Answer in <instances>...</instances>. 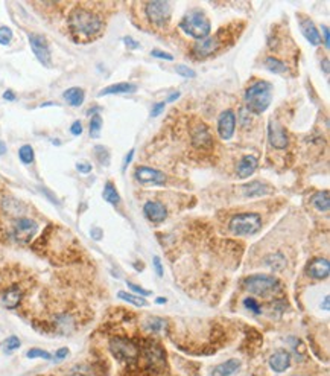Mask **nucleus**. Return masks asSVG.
<instances>
[{
  "label": "nucleus",
  "instance_id": "13d9d810",
  "mask_svg": "<svg viewBox=\"0 0 330 376\" xmlns=\"http://www.w3.org/2000/svg\"><path fill=\"white\" fill-rule=\"evenodd\" d=\"M92 235H93V238H96V239H98V238H100V232L98 233V232H94V230H93V232H92Z\"/></svg>",
  "mask_w": 330,
  "mask_h": 376
},
{
  "label": "nucleus",
  "instance_id": "1a4fd4ad",
  "mask_svg": "<svg viewBox=\"0 0 330 376\" xmlns=\"http://www.w3.org/2000/svg\"><path fill=\"white\" fill-rule=\"evenodd\" d=\"M38 232V224L30 218H18L12 229V238L18 244H28Z\"/></svg>",
  "mask_w": 330,
  "mask_h": 376
},
{
  "label": "nucleus",
  "instance_id": "79ce46f5",
  "mask_svg": "<svg viewBox=\"0 0 330 376\" xmlns=\"http://www.w3.org/2000/svg\"><path fill=\"white\" fill-rule=\"evenodd\" d=\"M321 32H322L321 40L324 39V46H326V49H330V31H328V26H327V25H321Z\"/></svg>",
  "mask_w": 330,
  "mask_h": 376
},
{
  "label": "nucleus",
  "instance_id": "393cba45",
  "mask_svg": "<svg viewBox=\"0 0 330 376\" xmlns=\"http://www.w3.org/2000/svg\"><path fill=\"white\" fill-rule=\"evenodd\" d=\"M102 197H104V200H105L106 203L113 204V206H116V204L120 203V195H119V192H118V189H116V186H114L112 181H108V183L105 184L104 192H102Z\"/></svg>",
  "mask_w": 330,
  "mask_h": 376
},
{
  "label": "nucleus",
  "instance_id": "39448f33",
  "mask_svg": "<svg viewBox=\"0 0 330 376\" xmlns=\"http://www.w3.org/2000/svg\"><path fill=\"white\" fill-rule=\"evenodd\" d=\"M110 350L116 359L124 362H136L140 355V347L130 338L116 336L110 341Z\"/></svg>",
  "mask_w": 330,
  "mask_h": 376
},
{
  "label": "nucleus",
  "instance_id": "a211bd4d",
  "mask_svg": "<svg viewBox=\"0 0 330 376\" xmlns=\"http://www.w3.org/2000/svg\"><path fill=\"white\" fill-rule=\"evenodd\" d=\"M137 86L132 83H118L112 84L99 92V96H108V95H128V93H136Z\"/></svg>",
  "mask_w": 330,
  "mask_h": 376
},
{
  "label": "nucleus",
  "instance_id": "603ef678",
  "mask_svg": "<svg viewBox=\"0 0 330 376\" xmlns=\"http://www.w3.org/2000/svg\"><path fill=\"white\" fill-rule=\"evenodd\" d=\"M6 151H8V149H6V145L2 142V140H0V156H4V154H6Z\"/></svg>",
  "mask_w": 330,
  "mask_h": 376
},
{
  "label": "nucleus",
  "instance_id": "3c124183",
  "mask_svg": "<svg viewBox=\"0 0 330 376\" xmlns=\"http://www.w3.org/2000/svg\"><path fill=\"white\" fill-rule=\"evenodd\" d=\"M4 99H5V101H16L14 92H12V90H6V92L4 93Z\"/></svg>",
  "mask_w": 330,
  "mask_h": 376
},
{
  "label": "nucleus",
  "instance_id": "4468645a",
  "mask_svg": "<svg viewBox=\"0 0 330 376\" xmlns=\"http://www.w3.org/2000/svg\"><path fill=\"white\" fill-rule=\"evenodd\" d=\"M306 273L310 279H315V280H322V279H327L328 277V273H330V264L328 260L324 259V257H316L314 259L310 264L308 265L306 268Z\"/></svg>",
  "mask_w": 330,
  "mask_h": 376
},
{
  "label": "nucleus",
  "instance_id": "7c9ffc66",
  "mask_svg": "<svg viewBox=\"0 0 330 376\" xmlns=\"http://www.w3.org/2000/svg\"><path fill=\"white\" fill-rule=\"evenodd\" d=\"M266 264H268V267H271L272 270H282V268L286 265V260H284L283 254L276 253V254H271V256L266 259Z\"/></svg>",
  "mask_w": 330,
  "mask_h": 376
},
{
  "label": "nucleus",
  "instance_id": "f03ea898",
  "mask_svg": "<svg viewBox=\"0 0 330 376\" xmlns=\"http://www.w3.org/2000/svg\"><path fill=\"white\" fill-rule=\"evenodd\" d=\"M245 110L252 115H262L272 102V86L266 81H259L250 86L244 96Z\"/></svg>",
  "mask_w": 330,
  "mask_h": 376
},
{
  "label": "nucleus",
  "instance_id": "e433bc0d",
  "mask_svg": "<svg viewBox=\"0 0 330 376\" xmlns=\"http://www.w3.org/2000/svg\"><path fill=\"white\" fill-rule=\"evenodd\" d=\"M94 154H96L98 160H99L102 165H108V163H110L108 149H105L104 146H96V148H94Z\"/></svg>",
  "mask_w": 330,
  "mask_h": 376
},
{
  "label": "nucleus",
  "instance_id": "5701e85b",
  "mask_svg": "<svg viewBox=\"0 0 330 376\" xmlns=\"http://www.w3.org/2000/svg\"><path fill=\"white\" fill-rule=\"evenodd\" d=\"M22 297H23L22 289H20L17 285H14V286L8 288V289L4 292V305H5L6 308L12 309V308H16V306H18V303L22 302Z\"/></svg>",
  "mask_w": 330,
  "mask_h": 376
},
{
  "label": "nucleus",
  "instance_id": "c9c22d12",
  "mask_svg": "<svg viewBox=\"0 0 330 376\" xmlns=\"http://www.w3.org/2000/svg\"><path fill=\"white\" fill-rule=\"evenodd\" d=\"M244 305H245V308H246V309H250L254 315H259V314L262 312V306H260L258 302H256L254 298H251V297L244 300Z\"/></svg>",
  "mask_w": 330,
  "mask_h": 376
},
{
  "label": "nucleus",
  "instance_id": "6ab92c4d",
  "mask_svg": "<svg viewBox=\"0 0 330 376\" xmlns=\"http://www.w3.org/2000/svg\"><path fill=\"white\" fill-rule=\"evenodd\" d=\"M192 143L195 146H201V148H208L212 143H213V139H212V134L208 131V128L206 125H198L195 130H194V134H192Z\"/></svg>",
  "mask_w": 330,
  "mask_h": 376
},
{
  "label": "nucleus",
  "instance_id": "aec40b11",
  "mask_svg": "<svg viewBox=\"0 0 330 376\" xmlns=\"http://www.w3.org/2000/svg\"><path fill=\"white\" fill-rule=\"evenodd\" d=\"M271 192V187H268L266 184L260 183V181H252L250 184H244L242 186V194L245 197H260V195H266Z\"/></svg>",
  "mask_w": 330,
  "mask_h": 376
},
{
  "label": "nucleus",
  "instance_id": "4c0bfd02",
  "mask_svg": "<svg viewBox=\"0 0 330 376\" xmlns=\"http://www.w3.org/2000/svg\"><path fill=\"white\" fill-rule=\"evenodd\" d=\"M26 356H28V358H30V359H34V358L50 359V358H52V356H50V353H49V352H46V350H43V349H30V350L26 353Z\"/></svg>",
  "mask_w": 330,
  "mask_h": 376
},
{
  "label": "nucleus",
  "instance_id": "a878e982",
  "mask_svg": "<svg viewBox=\"0 0 330 376\" xmlns=\"http://www.w3.org/2000/svg\"><path fill=\"white\" fill-rule=\"evenodd\" d=\"M312 206L320 210V212H327L328 207H330V197H328V192H320V194H315L312 197Z\"/></svg>",
  "mask_w": 330,
  "mask_h": 376
},
{
  "label": "nucleus",
  "instance_id": "20e7f679",
  "mask_svg": "<svg viewBox=\"0 0 330 376\" xmlns=\"http://www.w3.org/2000/svg\"><path fill=\"white\" fill-rule=\"evenodd\" d=\"M262 227V218L258 213H240L230 219L228 229L233 235L238 236H251L256 235Z\"/></svg>",
  "mask_w": 330,
  "mask_h": 376
},
{
  "label": "nucleus",
  "instance_id": "58836bf2",
  "mask_svg": "<svg viewBox=\"0 0 330 376\" xmlns=\"http://www.w3.org/2000/svg\"><path fill=\"white\" fill-rule=\"evenodd\" d=\"M20 340L17 336H10L8 340L5 341V350L10 353V352H12V350H16V349H18L20 347Z\"/></svg>",
  "mask_w": 330,
  "mask_h": 376
},
{
  "label": "nucleus",
  "instance_id": "a19ab883",
  "mask_svg": "<svg viewBox=\"0 0 330 376\" xmlns=\"http://www.w3.org/2000/svg\"><path fill=\"white\" fill-rule=\"evenodd\" d=\"M122 42H124V45H125L128 49H131V51H137V49L140 48V43L136 42V40L132 39V37H124Z\"/></svg>",
  "mask_w": 330,
  "mask_h": 376
},
{
  "label": "nucleus",
  "instance_id": "6e6552de",
  "mask_svg": "<svg viewBox=\"0 0 330 376\" xmlns=\"http://www.w3.org/2000/svg\"><path fill=\"white\" fill-rule=\"evenodd\" d=\"M28 40H29L30 49L34 52V55L36 57V60H38L44 67H50L52 66V54H50V48H49L46 37L40 35V34H29Z\"/></svg>",
  "mask_w": 330,
  "mask_h": 376
},
{
  "label": "nucleus",
  "instance_id": "f704fd0d",
  "mask_svg": "<svg viewBox=\"0 0 330 376\" xmlns=\"http://www.w3.org/2000/svg\"><path fill=\"white\" fill-rule=\"evenodd\" d=\"M12 40V31L8 26H0V45L8 46Z\"/></svg>",
  "mask_w": 330,
  "mask_h": 376
},
{
  "label": "nucleus",
  "instance_id": "9d476101",
  "mask_svg": "<svg viewBox=\"0 0 330 376\" xmlns=\"http://www.w3.org/2000/svg\"><path fill=\"white\" fill-rule=\"evenodd\" d=\"M134 178L142 184H156L163 186L166 183V177L158 169H152L148 166H137L134 171Z\"/></svg>",
  "mask_w": 330,
  "mask_h": 376
},
{
  "label": "nucleus",
  "instance_id": "2f4dec72",
  "mask_svg": "<svg viewBox=\"0 0 330 376\" xmlns=\"http://www.w3.org/2000/svg\"><path fill=\"white\" fill-rule=\"evenodd\" d=\"M100 128H102V118H100L99 115L92 116V121H90V136H92L93 139H98V137H99Z\"/></svg>",
  "mask_w": 330,
  "mask_h": 376
},
{
  "label": "nucleus",
  "instance_id": "2eb2a0df",
  "mask_svg": "<svg viewBox=\"0 0 330 376\" xmlns=\"http://www.w3.org/2000/svg\"><path fill=\"white\" fill-rule=\"evenodd\" d=\"M143 213L152 222H163L168 216L166 207L158 201H148L143 206Z\"/></svg>",
  "mask_w": 330,
  "mask_h": 376
},
{
  "label": "nucleus",
  "instance_id": "5fc2aeb1",
  "mask_svg": "<svg viewBox=\"0 0 330 376\" xmlns=\"http://www.w3.org/2000/svg\"><path fill=\"white\" fill-rule=\"evenodd\" d=\"M156 303L163 305V303H166V298L164 297H158V298H156Z\"/></svg>",
  "mask_w": 330,
  "mask_h": 376
},
{
  "label": "nucleus",
  "instance_id": "ddd939ff",
  "mask_svg": "<svg viewBox=\"0 0 330 376\" xmlns=\"http://www.w3.org/2000/svg\"><path fill=\"white\" fill-rule=\"evenodd\" d=\"M268 139H270V143L272 145V148H276V149H284L289 143L286 130L277 122H270Z\"/></svg>",
  "mask_w": 330,
  "mask_h": 376
},
{
  "label": "nucleus",
  "instance_id": "9b49d317",
  "mask_svg": "<svg viewBox=\"0 0 330 376\" xmlns=\"http://www.w3.org/2000/svg\"><path fill=\"white\" fill-rule=\"evenodd\" d=\"M236 130V116L233 110H226L219 115L218 119V133L222 140H230L234 136Z\"/></svg>",
  "mask_w": 330,
  "mask_h": 376
},
{
  "label": "nucleus",
  "instance_id": "0eeeda50",
  "mask_svg": "<svg viewBox=\"0 0 330 376\" xmlns=\"http://www.w3.org/2000/svg\"><path fill=\"white\" fill-rule=\"evenodd\" d=\"M144 13L151 25L157 28H163L170 20L172 7L169 2H148L144 5Z\"/></svg>",
  "mask_w": 330,
  "mask_h": 376
},
{
  "label": "nucleus",
  "instance_id": "412c9836",
  "mask_svg": "<svg viewBox=\"0 0 330 376\" xmlns=\"http://www.w3.org/2000/svg\"><path fill=\"white\" fill-rule=\"evenodd\" d=\"M289 362H290V356H289V353L284 352V350H278V352H276V353L270 358V365H271V368H272L274 371H277V373L284 371V370L289 367Z\"/></svg>",
  "mask_w": 330,
  "mask_h": 376
},
{
  "label": "nucleus",
  "instance_id": "f257e3e1",
  "mask_svg": "<svg viewBox=\"0 0 330 376\" xmlns=\"http://www.w3.org/2000/svg\"><path fill=\"white\" fill-rule=\"evenodd\" d=\"M68 29L72 35H75L76 39H84L88 40L92 37H96L104 26L102 19L86 8H75L70 16H68Z\"/></svg>",
  "mask_w": 330,
  "mask_h": 376
},
{
  "label": "nucleus",
  "instance_id": "dca6fc26",
  "mask_svg": "<svg viewBox=\"0 0 330 376\" xmlns=\"http://www.w3.org/2000/svg\"><path fill=\"white\" fill-rule=\"evenodd\" d=\"M300 29L302 34L304 35V39L312 45V46H318L321 45V35L316 29V26L314 25V22L308 17H300Z\"/></svg>",
  "mask_w": 330,
  "mask_h": 376
},
{
  "label": "nucleus",
  "instance_id": "f3484780",
  "mask_svg": "<svg viewBox=\"0 0 330 376\" xmlns=\"http://www.w3.org/2000/svg\"><path fill=\"white\" fill-rule=\"evenodd\" d=\"M258 165L259 162L254 156H244L238 165V177L240 180L250 178L256 172V169H258Z\"/></svg>",
  "mask_w": 330,
  "mask_h": 376
},
{
  "label": "nucleus",
  "instance_id": "7ed1b4c3",
  "mask_svg": "<svg viewBox=\"0 0 330 376\" xmlns=\"http://www.w3.org/2000/svg\"><path fill=\"white\" fill-rule=\"evenodd\" d=\"M178 28L186 35L192 37V39H195L198 42L207 39V37L210 35V31H212V25H210L208 19L200 10L189 11L184 17L181 19V22L178 23Z\"/></svg>",
  "mask_w": 330,
  "mask_h": 376
},
{
  "label": "nucleus",
  "instance_id": "de8ad7c7",
  "mask_svg": "<svg viewBox=\"0 0 330 376\" xmlns=\"http://www.w3.org/2000/svg\"><path fill=\"white\" fill-rule=\"evenodd\" d=\"M76 169H78L81 174H90V172H92V165H90V163L78 162V163H76Z\"/></svg>",
  "mask_w": 330,
  "mask_h": 376
},
{
  "label": "nucleus",
  "instance_id": "c85d7f7f",
  "mask_svg": "<svg viewBox=\"0 0 330 376\" xmlns=\"http://www.w3.org/2000/svg\"><path fill=\"white\" fill-rule=\"evenodd\" d=\"M265 67L272 73H284V72H288L286 64L283 61L277 60V58H272V57H268L265 60Z\"/></svg>",
  "mask_w": 330,
  "mask_h": 376
},
{
  "label": "nucleus",
  "instance_id": "473e14b6",
  "mask_svg": "<svg viewBox=\"0 0 330 376\" xmlns=\"http://www.w3.org/2000/svg\"><path fill=\"white\" fill-rule=\"evenodd\" d=\"M144 327L148 330H152V332H162L166 327V321L162 318H150L144 323Z\"/></svg>",
  "mask_w": 330,
  "mask_h": 376
},
{
  "label": "nucleus",
  "instance_id": "4be33fe9",
  "mask_svg": "<svg viewBox=\"0 0 330 376\" xmlns=\"http://www.w3.org/2000/svg\"><path fill=\"white\" fill-rule=\"evenodd\" d=\"M62 98L70 107H81L86 99V93L80 87H70L62 93Z\"/></svg>",
  "mask_w": 330,
  "mask_h": 376
},
{
  "label": "nucleus",
  "instance_id": "a18cd8bd",
  "mask_svg": "<svg viewBox=\"0 0 330 376\" xmlns=\"http://www.w3.org/2000/svg\"><path fill=\"white\" fill-rule=\"evenodd\" d=\"M70 133L73 136H81L82 134V124L80 121H75V122L72 124V127H70Z\"/></svg>",
  "mask_w": 330,
  "mask_h": 376
},
{
  "label": "nucleus",
  "instance_id": "ea45409f",
  "mask_svg": "<svg viewBox=\"0 0 330 376\" xmlns=\"http://www.w3.org/2000/svg\"><path fill=\"white\" fill-rule=\"evenodd\" d=\"M151 55H152V57H156V58H160V60L174 61V55H172V54H169V52H164V51L154 49V51H151Z\"/></svg>",
  "mask_w": 330,
  "mask_h": 376
},
{
  "label": "nucleus",
  "instance_id": "864d4df0",
  "mask_svg": "<svg viewBox=\"0 0 330 376\" xmlns=\"http://www.w3.org/2000/svg\"><path fill=\"white\" fill-rule=\"evenodd\" d=\"M178 98H180V92H176V93H172V95H170V96L168 98V101H166V102H174V101H175V99H178Z\"/></svg>",
  "mask_w": 330,
  "mask_h": 376
},
{
  "label": "nucleus",
  "instance_id": "37998d69",
  "mask_svg": "<svg viewBox=\"0 0 330 376\" xmlns=\"http://www.w3.org/2000/svg\"><path fill=\"white\" fill-rule=\"evenodd\" d=\"M164 107H166V102H157V104L152 107V110H151V118L160 116L162 113L164 111Z\"/></svg>",
  "mask_w": 330,
  "mask_h": 376
},
{
  "label": "nucleus",
  "instance_id": "49530a36",
  "mask_svg": "<svg viewBox=\"0 0 330 376\" xmlns=\"http://www.w3.org/2000/svg\"><path fill=\"white\" fill-rule=\"evenodd\" d=\"M152 262H154V268H156L157 276H158V277H163L164 271H163V265H162V260H160V257H158V256H156V257L152 259Z\"/></svg>",
  "mask_w": 330,
  "mask_h": 376
},
{
  "label": "nucleus",
  "instance_id": "09e8293b",
  "mask_svg": "<svg viewBox=\"0 0 330 376\" xmlns=\"http://www.w3.org/2000/svg\"><path fill=\"white\" fill-rule=\"evenodd\" d=\"M134 153H136L134 149H131V151L126 154V157H125V160H124V165H122V171H124V172L126 171V166L131 163V160H132V157H134Z\"/></svg>",
  "mask_w": 330,
  "mask_h": 376
},
{
  "label": "nucleus",
  "instance_id": "4d7b16f0",
  "mask_svg": "<svg viewBox=\"0 0 330 376\" xmlns=\"http://www.w3.org/2000/svg\"><path fill=\"white\" fill-rule=\"evenodd\" d=\"M324 72L328 73V60H324Z\"/></svg>",
  "mask_w": 330,
  "mask_h": 376
},
{
  "label": "nucleus",
  "instance_id": "bb28decb",
  "mask_svg": "<svg viewBox=\"0 0 330 376\" xmlns=\"http://www.w3.org/2000/svg\"><path fill=\"white\" fill-rule=\"evenodd\" d=\"M4 209L8 215L11 216H20L23 212H24V207L17 201V200H12V198H6L4 200Z\"/></svg>",
  "mask_w": 330,
  "mask_h": 376
},
{
  "label": "nucleus",
  "instance_id": "6e6d98bb",
  "mask_svg": "<svg viewBox=\"0 0 330 376\" xmlns=\"http://www.w3.org/2000/svg\"><path fill=\"white\" fill-rule=\"evenodd\" d=\"M324 309H326V311L328 309V295L324 298Z\"/></svg>",
  "mask_w": 330,
  "mask_h": 376
},
{
  "label": "nucleus",
  "instance_id": "72a5a7b5",
  "mask_svg": "<svg viewBox=\"0 0 330 376\" xmlns=\"http://www.w3.org/2000/svg\"><path fill=\"white\" fill-rule=\"evenodd\" d=\"M175 72L180 75V77H182V78H195V77H196L195 70L190 69L189 66H184V64H178V66L175 67Z\"/></svg>",
  "mask_w": 330,
  "mask_h": 376
},
{
  "label": "nucleus",
  "instance_id": "423d86ee",
  "mask_svg": "<svg viewBox=\"0 0 330 376\" xmlns=\"http://www.w3.org/2000/svg\"><path fill=\"white\" fill-rule=\"evenodd\" d=\"M244 286L246 288L248 292L256 294V295H268L271 292L278 291L280 283L276 277L266 276V274H258L245 279Z\"/></svg>",
  "mask_w": 330,
  "mask_h": 376
},
{
  "label": "nucleus",
  "instance_id": "f8f14e48",
  "mask_svg": "<svg viewBox=\"0 0 330 376\" xmlns=\"http://www.w3.org/2000/svg\"><path fill=\"white\" fill-rule=\"evenodd\" d=\"M219 48H221V43H219V39L214 35V37H207V39H204V40H200L194 46L192 52L196 58L202 60V58L212 57Z\"/></svg>",
  "mask_w": 330,
  "mask_h": 376
},
{
  "label": "nucleus",
  "instance_id": "8fccbe9b",
  "mask_svg": "<svg viewBox=\"0 0 330 376\" xmlns=\"http://www.w3.org/2000/svg\"><path fill=\"white\" fill-rule=\"evenodd\" d=\"M68 355V349L67 347H62V349H60L58 352H56V355H55V358L60 361V359H62V358H66Z\"/></svg>",
  "mask_w": 330,
  "mask_h": 376
},
{
  "label": "nucleus",
  "instance_id": "c03bdc74",
  "mask_svg": "<svg viewBox=\"0 0 330 376\" xmlns=\"http://www.w3.org/2000/svg\"><path fill=\"white\" fill-rule=\"evenodd\" d=\"M128 288H130L131 291H134V292L140 294V295H144V297L151 294V291H148V289H143L142 286H138V285H136V283H128Z\"/></svg>",
  "mask_w": 330,
  "mask_h": 376
},
{
  "label": "nucleus",
  "instance_id": "cd10ccee",
  "mask_svg": "<svg viewBox=\"0 0 330 376\" xmlns=\"http://www.w3.org/2000/svg\"><path fill=\"white\" fill-rule=\"evenodd\" d=\"M18 157H20V162L23 165H30L34 163L35 160V153H34V148L30 145H23L20 146L18 149Z\"/></svg>",
  "mask_w": 330,
  "mask_h": 376
},
{
  "label": "nucleus",
  "instance_id": "b1692460",
  "mask_svg": "<svg viewBox=\"0 0 330 376\" xmlns=\"http://www.w3.org/2000/svg\"><path fill=\"white\" fill-rule=\"evenodd\" d=\"M240 367V362L238 359H228L224 364H219L213 368L212 374L213 376H232L233 373H236Z\"/></svg>",
  "mask_w": 330,
  "mask_h": 376
},
{
  "label": "nucleus",
  "instance_id": "c756f323",
  "mask_svg": "<svg viewBox=\"0 0 330 376\" xmlns=\"http://www.w3.org/2000/svg\"><path fill=\"white\" fill-rule=\"evenodd\" d=\"M118 297H119L120 300H125V302H128V303L136 305V306H148V305H150V303L146 302L144 298H142L140 295H132V294H130V292L120 291V292L118 294Z\"/></svg>",
  "mask_w": 330,
  "mask_h": 376
}]
</instances>
